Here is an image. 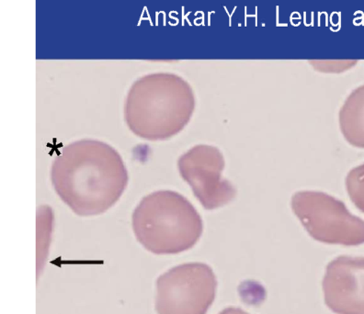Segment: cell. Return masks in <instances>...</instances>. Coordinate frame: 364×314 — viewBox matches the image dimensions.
Masks as SVG:
<instances>
[{
	"label": "cell",
	"mask_w": 364,
	"mask_h": 314,
	"mask_svg": "<svg viewBox=\"0 0 364 314\" xmlns=\"http://www.w3.org/2000/svg\"><path fill=\"white\" fill-rule=\"evenodd\" d=\"M53 188L76 215L90 217L115 205L129 181L120 153L98 140L82 139L65 146L53 160Z\"/></svg>",
	"instance_id": "1"
},
{
	"label": "cell",
	"mask_w": 364,
	"mask_h": 314,
	"mask_svg": "<svg viewBox=\"0 0 364 314\" xmlns=\"http://www.w3.org/2000/svg\"><path fill=\"white\" fill-rule=\"evenodd\" d=\"M196 109V96L178 75L155 74L132 86L124 104L127 126L138 137L167 140L181 133Z\"/></svg>",
	"instance_id": "2"
},
{
	"label": "cell",
	"mask_w": 364,
	"mask_h": 314,
	"mask_svg": "<svg viewBox=\"0 0 364 314\" xmlns=\"http://www.w3.org/2000/svg\"><path fill=\"white\" fill-rule=\"evenodd\" d=\"M133 230L147 251L175 254L193 248L202 237V217L193 204L172 190L143 197L133 212Z\"/></svg>",
	"instance_id": "3"
},
{
	"label": "cell",
	"mask_w": 364,
	"mask_h": 314,
	"mask_svg": "<svg viewBox=\"0 0 364 314\" xmlns=\"http://www.w3.org/2000/svg\"><path fill=\"white\" fill-rule=\"evenodd\" d=\"M291 209L314 239L328 244H364V221L351 215L341 200L318 191H300L291 197Z\"/></svg>",
	"instance_id": "4"
},
{
	"label": "cell",
	"mask_w": 364,
	"mask_h": 314,
	"mask_svg": "<svg viewBox=\"0 0 364 314\" xmlns=\"http://www.w3.org/2000/svg\"><path fill=\"white\" fill-rule=\"evenodd\" d=\"M218 281L203 263L175 266L156 281L158 314H206L215 299Z\"/></svg>",
	"instance_id": "5"
},
{
	"label": "cell",
	"mask_w": 364,
	"mask_h": 314,
	"mask_svg": "<svg viewBox=\"0 0 364 314\" xmlns=\"http://www.w3.org/2000/svg\"><path fill=\"white\" fill-rule=\"evenodd\" d=\"M225 166L220 150L206 144L193 147L178 160L181 178L206 210L220 208L237 196L234 185L222 177Z\"/></svg>",
	"instance_id": "6"
},
{
	"label": "cell",
	"mask_w": 364,
	"mask_h": 314,
	"mask_svg": "<svg viewBox=\"0 0 364 314\" xmlns=\"http://www.w3.org/2000/svg\"><path fill=\"white\" fill-rule=\"evenodd\" d=\"M326 306L337 314H364V257L341 256L326 269Z\"/></svg>",
	"instance_id": "7"
},
{
	"label": "cell",
	"mask_w": 364,
	"mask_h": 314,
	"mask_svg": "<svg viewBox=\"0 0 364 314\" xmlns=\"http://www.w3.org/2000/svg\"><path fill=\"white\" fill-rule=\"evenodd\" d=\"M340 126L348 143L364 148V86L353 91L341 107Z\"/></svg>",
	"instance_id": "8"
},
{
	"label": "cell",
	"mask_w": 364,
	"mask_h": 314,
	"mask_svg": "<svg viewBox=\"0 0 364 314\" xmlns=\"http://www.w3.org/2000/svg\"><path fill=\"white\" fill-rule=\"evenodd\" d=\"M346 187L351 202L364 213V164L351 169L347 175Z\"/></svg>",
	"instance_id": "9"
},
{
	"label": "cell",
	"mask_w": 364,
	"mask_h": 314,
	"mask_svg": "<svg viewBox=\"0 0 364 314\" xmlns=\"http://www.w3.org/2000/svg\"><path fill=\"white\" fill-rule=\"evenodd\" d=\"M219 314H250V313L245 312V310L240 309V308L229 307V308H227V309L222 310V312Z\"/></svg>",
	"instance_id": "10"
}]
</instances>
